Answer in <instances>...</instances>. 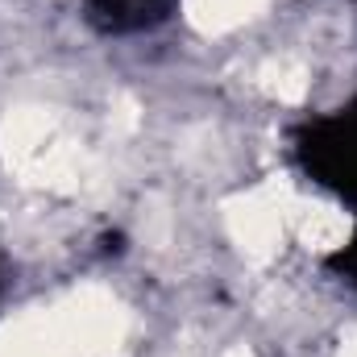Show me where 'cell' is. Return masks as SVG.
I'll list each match as a JSON object with an SVG mask.
<instances>
[{
    "mask_svg": "<svg viewBox=\"0 0 357 357\" xmlns=\"http://www.w3.org/2000/svg\"><path fill=\"white\" fill-rule=\"evenodd\" d=\"M291 154L307 183L357 212V96L320 116H307L291 137Z\"/></svg>",
    "mask_w": 357,
    "mask_h": 357,
    "instance_id": "6da1fadb",
    "label": "cell"
},
{
    "mask_svg": "<svg viewBox=\"0 0 357 357\" xmlns=\"http://www.w3.org/2000/svg\"><path fill=\"white\" fill-rule=\"evenodd\" d=\"M183 0H84V21L100 38H137L167 25Z\"/></svg>",
    "mask_w": 357,
    "mask_h": 357,
    "instance_id": "7a4b0ae2",
    "label": "cell"
},
{
    "mask_svg": "<svg viewBox=\"0 0 357 357\" xmlns=\"http://www.w3.org/2000/svg\"><path fill=\"white\" fill-rule=\"evenodd\" d=\"M324 266L333 270L341 282H349V287L357 291V220H354V233H349L333 254H324Z\"/></svg>",
    "mask_w": 357,
    "mask_h": 357,
    "instance_id": "3957f363",
    "label": "cell"
}]
</instances>
